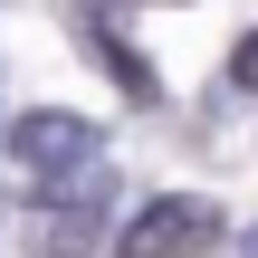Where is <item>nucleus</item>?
Wrapping results in <instances>:
<instances>
[{
    "label": "nucleus",
    "instance_id": "nucleus-1",
    "mask_svg": "<svg viewBox=\"0 0 258 258\" xmlns=\"http://www.w3.org/2000/svg\"><path fill=\"white\" fill-rule=\"evenodd\" d=\"M220 239H230V211H220L211 191H153V201L115 230L124 258H211Z\"/></svg>",
    "mask_w": 258,
    "mask_h": 258
},
{
    "label": "nucleus",
    "instance_id": "nucleus-2",
    "mask_svg": "<svg viewBox=\"0 0 258 258\" xmlns=\"http://www.w3.org/2000/svg\"><path fill=\"white\" fill-rule=\"evenodd\" d=\"M10 153L38 172V191H57L67 172H96L105 134H96L86 115H67V105H38V115H19V124H10Z\"/></svg>",
    "mask_w": 258,
    "mask_h": 258
},
{
    "label": "nucleus",
    "instance_id": "nucleus-3",
    "mask_svg": "<svg viewBox=\"0 0 258 258\" xmlns=\"http://www.w3.org/2000/svg\"><path fill=\"white\" fill-rule=\"evenodd\" d=\"M86 48H96V67H105V77H115L134 105H163V77H153V67H144V57H134L115 29H105V0H86Z\"/></svg>",
    "mask_w": 258,
    "mask_h": 258
},
{
    "label": "nucleus",
    "instance_id": "nucleus-4",
    "mask_svg": "<svg viewBox=\"0 0 258 258\" xmlns=\"http://www.w3.org/2000/svg\"><path fill=\"white\" fill-rule=\"evenodd\" d=\"M96 220H105V172H96V182H77V201H67V211H48V230H38V258H86Z\"/></svg>",
    "mask_w": 258,
    "mask_h": 258
},
{
    "label": "nucleus",
    "instance_id": "nucleus-5",
    "mask_svg": "<svg viewBox=\"0 0 258 258\" xmlns=\"http://www.w3.org/2000/svg\"><path fill=\"white\" fill-rule=\"evenodd\" d=\"M230 86H239V96H258V29L230 48Z\"/></svg>",
    "mask_w": 258,
    "mask_h": 258
},
{
    "label": "nucleus",
    "instance_id": "nucleus-6",
    "mask_svg": "<svg viewBox=\"0 0 258 258\" xmlns=\"http://www.w3.org/2000/svg\"><path fill=\"white\" fill-rule=\"evenodd\" d=\"M239 249H249V258H258V230H249V239H239Z\"/></svg>",
    "mask_w": 258,
    "mask_h": 258
},
{
    "label": "nucleus",
    "instance_id": "nucleus-7",
    "mask_svg": "<svg viewBox=\"0 0 258 258\" xmlns=\"http://www.w3.org/2000/svg\"><path fill=\"white\" fill-rule=\"evenodd\" d=\"M115 258H124V249H115Z\"/></svg>",
    "mask_w": 258,
    "mask_h": 258
}]
</instances>
